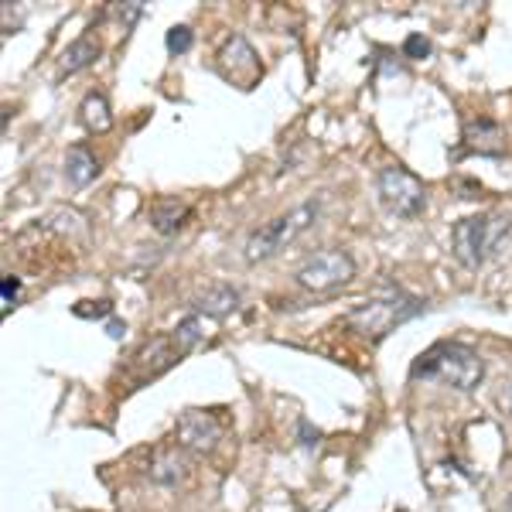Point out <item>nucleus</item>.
<instances>
[{
	"instance_id": "6e6552de",
	"label": "nucleus",
	"mask_w": 512,
	"mask_h": 512,
	"mask_svg": "<svg viewBox=\"0 0 512 512\" xmlns=\"http://www.w3.org/2000/svg\"><path fill=\"white\" fill-rule=\"evenodd\" d=\"M219 437H222L219 420L212 414H205V410H185L175 424V444L192 454L212 451L219 444Z\"/></svg>"
},
{
	"instance_id": "ddd939ff",
	"label": "nucleus",
	"mask_w": 512,
	"mask_h": 512,
	"mask_svg": "<svg viewBox=\"0 0 512 512\" xmlns=\"http://www.w3.org/2000/svg\"><path fill=\"white\" fill-rule=\"evenodd\" d=\"M236 308H239V291H233L229 284H216L195 297V315L226 318V315H233Z\"/></svg>"
},
{
	"instance_id": "20e7f679",
	"label": "nucleus",
	"mask_w": 512,
	"mask_h": 512,
	"mask_svg": "<svg viewBox=\"0 0 512 512\" xmlns=\"http://www.w3.org/2000/svg\"><path fill=\"white\" fill-rule=\"evenodd\" d=\"M509 229H512L509 216H468V219L454 222V229H451L454 260L468 270H478L489 260V253L495 246L502 243V236H506Z\"/></svg>"
},
{
	"instance_id": "f257e3e1",
	"label": "nucleus",
	"mask_w": 512,
	"mask_h": 512,
	"mask_svg": "<svg viewBox=\"0 0 512 512\" xmlns=\"http://www.w3.org/2000/svg\"><path fill=\"white\" fill-rule=\"evenodd\" d=\"M414 379H437L451 390L472 393L485 379V359L465 342H437L410 369Z\"/></svg>"
},
{
	"instance_id": "423d86ee",
	"label": "nucleus",
	"mask_w": 512,
	"mask_h": 512,
	"mask_svg": "<svg viewBox=\"0 0 512 512\" xmlns=\"http://www.w3.org/2000/svg\"><path fill=\"white\" fill-rule=\"evenodd\" d=\"M355 277V260L345 250H318L311 253L308 260L297 267V284L304 291H315V294H332L338 287L352 284Z\"/></svg>"
},
{
	"instance_id": "7ed1b4c3",
	"label": "nucleus",
	"mask_w": 512,
	"mask_h": 512,
	"mask_svg": "<svg viewBox=\"0 0 512 512\" xmlns=\"http://www.w3.org/2000/svg\"><path fill=\"white\" fill-rule=\"evenodd\" d=\"M318 212H321V202L311 198V202H301L297 209L284 212V216L263 222L260 229H253L250 239H246V260L250 263H260V260H270L277 256L280 250L294 243L301 233H308L311 226L318 222Z\"/></svg>"
},
{
	"instance_id": "b1692460",
	"label": "nucleus",
	"mask_w": 512,
	"mask_h": 512,
	"mask_svg": "<svg viewBox=\"0 0 512 512\" xmlns=\"http://www.w3.org/2000/svg\"><path fill=\"white\" fill-rule=\"evenodd\" d=\"M502 512H512V495H509V502H506V509H502Z\"/></svg>"
},
{
	"instance_id": "4468645a",
	"label": "nucleus",
	"mask_w": 512,
	"mask_h": 512,
	"mask_svg": "<svg viewBox=\"0 0 512 512\" xmlns=\"http://www.w3.org/2000/svg\"><path fill=\"white\" fill-rule=\"evenodd\" d=\"M96 175H99V161L93 158V151L82 144H72L69 151H65V178H69V185L86 188Z\"/></svg>"
},
{
	"instance_id": "a211bd4d",
	"label": "nucleus",
	"mask_w": 512,
	"mask_h": 512,
	"mask_svg": "<svg viewBox=\"0 0 512 512\" xmlns=\"http://www.w3.org/2000/svg\"><path fill=\"white\" fill-rule=\"evenodd\" d=\"M164 45H168V52H171V55H185L188 48L195 45L192 28H188V24H175V28L168 31V38H164Z\"/></svg>"
},
{
	"instance_id": "1a4fd4ad",
	"label": "nucleus",
	"mask_w": 512,
	"mask_h": 512,
	"mask_svg": "<svg viewBox=\"0 0 512 512\" xmlns=\"http://www.w3.org/2000/svg\"><path fill=\"white\" fill-rule=\"evenodd\" d=\"M147 475L158 485H178L188 475V451L178 448V444L175 448H158L151 465H147Z\"/></svg>"
},
{
	"instance_id": "f03ea898",
	"label": "nucleus",
	"mask_w": 512,
	"mask_h": 512,
	"mask_svg": "<svg viewBox=\"0 0 512 512\" xmlns=\"http://www.w3.org/2000/svg\"><path fill=\"white\" fill-rule=\"evenodd\" d=\"M424 308L427 304L420 301V297L396 291L386 297H373V301H366V304H355L349 315H345V325H349L352 332H359L362 338H369V342H379V338L396 332L400 325H407L410 318H417Z\"/></svg>"
},
{
	"instance_id": "2eb2a0df",
	"label": "nucleus",
	"mask_w": 512,
	"mask_h": 512,
	"mask_svg": "<svg viewBox=\"0 0 512 512\" xmlns=\"http://www.w3.org/2000/svg\"><path fill=\"white\" fill-rule=\"evenodd\" d=\"M188 216H192V209L185 202H178V198H161L151 209V222L161 236H175L178 229H185Z\"/></svg>"
},
{
	"instance_id": "4be33fe9",
	"label": "nucleus",
	"mask_w": 512,
	"mask_h": 512,
	"mask_svg": "<svg viewBox=\"0 0 512 512\" xmlns=\"http://www.w3.org/2000/svg\"><path fill=\"white\" fill-rule=\"evenodd\" d=\"M93 304H96V308H82V304H79L76 315L79 318H103V315H110V311H113L110 301H93Z\"/></svg>"
},
{
	"instance_id": "5701e85b",
	"label": "nucleus",
	"mask_w": 512,
	"mask_h": 512,
	"mask_svg": "<svg viewBox=\"0 0 512 512\" xmlns=\"http://www.w3.org/2000/svg\"><path fill=\"white\" fill-rule=\"evenodd\" d=\"M123 332H127V325H120V321H110V325H106V335L117 338V342L123 338Z\"/></svg>"
},
{
	"instance_id": "aec40b11",
	"label": "nucleus",
	"mask_w": 512,
	"mask_h": 512,
	"mask_svg": "<svg viewBox=\"0 0 512 512\" xmlns=\"http://www.w3.org/2000/svg\"><path fill=\"white\" fill-rule=\"evenodd\" d=\"M140 14H144V4H140V0H130V4H123V7H120L123 31H130V28H134V21L140 18Z\"/></svg>"
},
{
	"instance_id": "f8f14e48",
	"label": "nucleus",
	"mask_w": 512,
	"mask_h": 512,
	"mask_svg": "<svg viewBox=\"0 0 512 512\" xmlns=\"http://www.w3.org/2000/svg\"><path fill=\"white\" fill-rule=\"evenodd\" d=\"M178 359H181V352H178L175 338H151V342L137 352V366L144 369V373H151V376L164 373V369L175 366Z\"/></svg>"
},
{
	"instance_id": "39448f33",
	"label": "nucleus",
	"mask_w": 512,
	"mask_h": 512,
	"mask_svg": "<svg viewBox=\"0 0 512 512\" xmlns=\"http://www.w3.org/2000/svg\"><path fill=\"white\" fill-rule=\"evenodd\" d=\"M376 192L379 202L386 205V212L400 219H417L427 209V188L417 175H410L400 164H386L376 175Z\"/></svg>"
},
{
	"instance_id": "6ab92c4d",
	"label": "nucleus",
	"mask_w": 512,
	"mask_h": 512,
	"mask_svg": "<svg viewBox=\"0 0 512 512\" xmlns=\"http://www.w3.org/2000/svg\"><path fill=\"white\" fill-rule=\"evenodd\" d=\"M403 55H407V59H427V55H431V41L424 35H410L403 41Z\"/></svg>"
},
{
	"instance_id": "412c9836",
	"label": "nucleus",
	"mask_w": 512,
	"mask_h": 512,
	"mask_svg": "<svg viewBox=\"0 0 512 512\" xmlns=\"http://www.w3.org/2000/svg\"><path fill=\"white\" fill-rule=\"evenodd\" d=\"M18 291H21V280L7 274V277H4V284H0V297H4V308H11V301L18 297Z\"/></svg>"
},
{
	"instance_id": "0eeeda50",
	"label": "nucleus",
	"mask_w": 512,
	"mask_h": 512,
	"mask_svg": "<svg viewBox=\"0 0 512 512\" xmlns=\"http://www.w3.org/2000/svg\"><path fill=\"white\" fill-rule=\"evenodd\" d=\"M219 69H222V76L233 79L239 89H253L256 79L263 76V65L256 59L253 45L243 35L226 38V45H222V52H219Z\"/></svg>"
},
{
	"instance_id": "9b49d317",
	"label": "nucleus",
	"mask_w": 512,
	"mask_h": 512,
	"mask_svg": "<svg viewBox=\"0 0 512 512\" xmlns=\"http://www.w3.org/2000/svg\"><path fill=\"white\" fill-rule=\"evenodd\" d=\"M99 52H103V41H99L96 35H82L72 41L69 48L62 52V62H59V76H76V72L82 69H89L96 59H99Z\"/></svg>"
},
{
	"instance_id": "f3484780",
	"label": "nucleus",
	"mask_w": 512,
	"mask_h": 512,
	"mask_svg": "<svg viewBox=\"0 0 512 512\" xmlns=\"http://www.w3.org/2000/svg\"><path fill=\"white\" fill-rule=\"evenodd\" d=\"M171 338H175V345H178L181 355L192 352L195 345L205 338V321H202V315H188L185 321H178V328L171 332Z\"/></svg>"
},
{
	"instance_id": "dca6fc26",
	"label": "nucleus",
	"mask_w": 512,
	"mask_h": 512,
	"mask_svg": "<svg viewBox=\"0 0 512 512\" xmlns=\"http://www.w3.org/2000/svg\"><path fill=\"white\" fill-rule=\"evenodd\" d=\"M79 117H82V127L89 130V134H106V130L113 127V113H110V99L103 93H86L79 106Z\"/></svg>"
},
{
	"instance_id": "9d476101",
	"label": "nucleus",
	"mask_w": 512,
	"mask_h": 512,
	"mask_svg": "<svg viewBox=\"0 0 512 512\" xmlns=\"http://www.w3.org/2000/svg\"><path fill=\"white\" fill-rule=\"evenodd\" d=\"M465 144L478 154H489V158H499L506 151V134L495 120H465Z\"/></svg>"
}]
</instances>
